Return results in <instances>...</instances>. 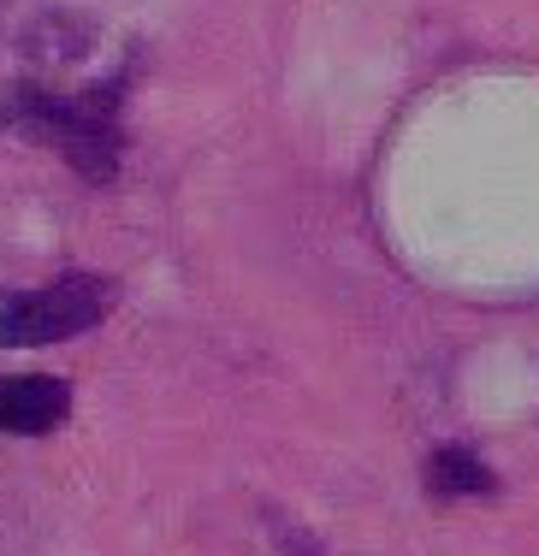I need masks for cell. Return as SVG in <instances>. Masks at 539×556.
I'll use <instances>...</instances> for the list:
<instances>
[{"instance_id": "1", "label": "cell", "mask_w": 539, "mask_h": 556, "mask_svg": "<svg viewBox=\"0 0 539 556\" xmlns=\"http://www.w3.org/2000/svg\"><path fill=\"white\" fill-rule=\"evenodd\" d=\"M137 72L142 48H130L108 77L84 89H54L48 77H12V89L0 96V130L54 142L77 178L108 190L125 166V101L137 89Z\"/></svg>"}, {"instance_id": "2", "label": "cell", "mask_w": 539, "mask_h": 556, "mask_svg": "<svg viewBox=\"0 0 539 556\" xmlns=\"http://www.w3.org/2000/svg\"><path fill=\"white\" fill-rule=\"evenodd\" d=\"M113 278L101 273H60L42 290H7L0 296V350H48L89 326L108 320L113 308Z\"/></svg>"}, {"instance_id": "3", "label": "cell", "mask_w": 539, "mask_h": 556, "mask_svg": "<svg viewBox=\"0 0 539 556\" xmlns=\"http://www.w3.org/2000/svg\"><path fill=\"white\" fill-rule=\"evenodd\" d=\"M72 420V386L54 374H7L0 379V439H42Z\"/></svg>"}, {"instance_id": "4", "label": "cell", "mask_w": 539, "mask_h": 556, "mask_svg": "<svg viewBox=\"0 0 539 556\" xmlns=\"http://www.w3.org/2000/svg\"><path fill=\"white\" fill-rule=\"evenodd\" d=\"M427 492L439 497V503H468V497H498V492H504V480L486 468L480 450H468V444H439V450L427 456Z\"/></svg>"}]
</instances>
